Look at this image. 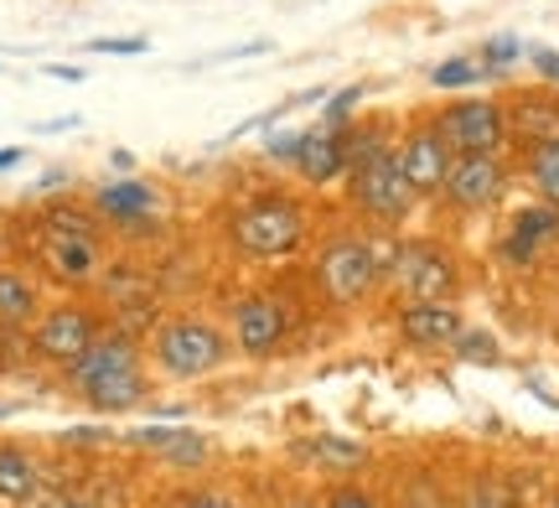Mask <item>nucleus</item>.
I'll use <instances>...</instances> for the list:
<instances>
[{
  "mask_svg": "<svg viewBox=\"0 0 559 508\" xmlns=\"http://www.w3.org/2000/svg\"><path fill=\"white\" fill-rule=\"evenodd\" d=\"M300 135H306V125H300V130H280V135H270V141H264V156H270V162H296V151H300Z\"/></svg>",
  "mask_w": 559,
  "mask_h": 508,
  "instance_id": "obj_30",
  "label": "nucleus"
},
{
  "mask_svg": "<svg viewBox=\"0 0 559 508\" xmlns=\"http://www.w3.org/2000/svg\"><path fill=\"white\" fill-rule=\"evenodd\" d=\"M300 457H311L326 472H358L368 462V451L358 441H347V436H311V441H300Z\"/></svg>",
  "mask_w": 559,
  "mask_h": 508,
  "instance_id": "obj_22",
  "label": "nucleus"
},
{
  "mask_svg": "<svg viewBox=\"0 0 559 508\" xmlns=\"http://www.w3.org/2000/svg\"><path fill=\"white\" fill-rule=\"evenodd\" d=\"M523 62L539 73L544 88H559V47H528V52H523Z\"/></svg>",
  "mask_w": 559,
  "mask_h": 508,
  "instance_id": "obj_28",
  "label": "nucleus"
},
{
  "mask_svg": "<svg viewBox=\"0 0 559 508\" xmlns=\"http://www.w3.org/2000/svg\"><path fill=\"white\" fill-rule=\"evenodd\" d=\"M487 73H481V62L477 58H445L430 68V83L436 88H472V83H481Z\"/></svg>",
  "mask_w": 559,
  "mask_h": 508,
  "instance_id": "obj_25",
  "label": "nucleus"
},
{
  "mask_svg": "<svg viewBox=\"0 0 559 508\" xmlns=\"http://www.w3.org/2000/svg\"><path fill=\"white\" fill-rule=\"evenodd\" d=\"M451 162H456V151L445 145V135L436 130V120L425 115L415 120L409 130H400V141H394V166L404 172V182L415 187V198H440V187L451 177Z\"/></svg>",
  "mask_w": 559,
  "mask_h": 508,
  "instance_id": "obj_10",
  "label": "nucleus"
},
{
  "mask_svg": "<svg viewBox=\"0 0 559 508\" xmlns=\"http://www.w3.org/2000/svg\"><path fill=\"white\" fill-rule=\"evenodd\" d=\"M79 394L88 400V410H99V415H124V410L145 405L151 379H145V368H140V364H124V368H109V374L83 379Z\"/></svg>",
  "mask_w": 559,
  "mask_h": 508,
  "instance_id": "obj_16",
  "label": "nucleus"
},
{
  "mask_svg": "<svg viewBox=\"0 0 559 508\" xmlns=\"http://www.w3.org/2000/svg\"><path fill=\"white\" fill-rule=\"evenodd\" d=\"M436 130L456 156H502L513 135H508V104L487 99V94H456L430 115Z\"/></svg>",
  "mask_w": 559,
  "mask_h": 508,
  "instance_id": "obj_5",
  "label": "nucleus"
},
{
  "mask_svg": "<svg viewBox=\"0 0 559 508\" xmlns=\"http://www.w3.org/2000/svg\"><path fill=\"white\" fill-rule=\"evenodd\" d=\"M394 120H353L347 125V172H358L368 162L394 156Z\"/></svg>",
  "mask_w": 559,
  "mask_h": 508,
  "instance_id": "obj_20",
  "label": "nucleus"
},
{
  "mask_svg": "<svg viewBox=\"0 0 559 508\" xmlns=\"http://www.w3.org/2000/svg\"><path fill=\"white\" fill-rule=\"evenodd\" d=\"M347 203L358 208L368 224L379 228H400L409 224V213L419 208L415 187L404 182V172L394 166V156H383V162H368L358 172H347Z\"/></svg>",
  "mask_w": 559,
  "mask_h": 508,
  "instance_id": "obj_7",
  "label": "nucleus"
},
{
  "mask_svg": "<svg viewBox=\"0 0 559 508\" xmlns=\"http://www.w3.org/2000/svg\"><path fill=\"white\" fill-rule=\"evenodd\" d=\"M523 52H528V47H523L519 37H508V32H502V37H487V42H481L477 62H481V73H487V79H502L513 62H523Z\"/></svg>",
  "mask_w": 559,
  "mask_h": 508,
  "instance_id": "obj_24",
  "label": "nucleus"
},
{
  "mask_svg": "<svg viewBox=\"0 0 559 508\" xmlns=\"http://www.w3.org/2000/svg\"><path fill=\"white\" fill-rule=\"evenodd\" d=\"M99 332L104 327H99V311H94V306L58 302L32 322V353L47 358V364H58V368H73L88 347L99 343Z\"/></svg>",
  "mask_w": 559,
  "mask_h": 508,
  "instance_id": "obj_8",
  "label": "nucleus"
},
{
  "mask_svg": "<svg viewBox=\"0 0 559 508\" xmlns=\"http://www.w3.org/2000/svg\"><path fill=\"white\" fill-rule=\"evenodd\" d=\"M151 358H156L160 374L171 379H202L223 368L228 358V332L207 317H166V322L151 332Z\"/></svg>",
  "mask_w": 559,
  "mask_h": 508,
  "instance_id": "obj_4",
  "label": "nucleus"
},
{
  "mask_svg": "<svg viewBox=\"0 0 559 508\" xmlns=\"http://www.w3.org/2000/svg\"><path fill=\"white\" fill-rule=\"evenodd\" d=\"M549 508H559V498H555V504H549Z\"/></svg>",
  "mask_w": 559,
  "mask_h": 508,
  "instance_id": "obj_36",
  "label": "nucleus"
},
{
  "mask_svg": "<svg viewBox=\"0 0 559 508\" xmlns=\"http://www.w3.org/2000/svg\"><path fill=\"white\" fill-rule=\"evenodd\" d=\"M502 104H508V135L519 151L559 145V88H519Z\"/></svg>",
  "mask_w": 559,
  "mask_h": 508,
  "instance_id": "obj_12",
  "label": "nucleus"
},
{
  "mask_svg": "<svg viewBox=\"0 0 559 508\" xmlns=\"http://www.w3.org/2000/svg\"><path fill=\"white\" fill-rule=\"evenodd\" d=\"M37 493V462L21 447H0V504H26Z\"/></svg>",
  "mask_w": 559,
  "mask_h": 508,
  "instance_id": "obj_21",
  "label": "nucleus"
},
{
  "mask_svg": "<svg viewBox=\"0 0 559 508\" xmlns=\"http://www.w3.org/2000/svg\"><path fill=\"white\" fill-rule=\"evenodd\" d=\"M456 353L466 358V364H498V343H492V332H461L456 338Z\"/></svg>",
  "mask_w": 559,
  "mask_h": 508,
  "instance_id": "obj_27",
  "label": "nucleus"
},
{
  "mask_svg": "<svg viewBox=\"0 0 559 508\" xmlns=\"http://www.w3.org/2000/svg\"><path fill=\"white\" fill-rule=\"evenodd\" d=\"M400 239H379V234H332L317 249V285L332 306H358L368 302L394 264Z\"/></svg>",
  "mask_w": 559,
  "mask_h": 508,
  "instance_id": "obj_3",
  "label": "nucleus"
},
{
  "mask_svg": "<svg viewBox=\"0 0 559 508\" xmlns=\"http://www.w3.org/2000/svg\"><path fill=\"white\" fill-rule=\"evenodd\" d=\"M389 285L409 302H451L461 296V264L436 239H400L394 264H389Z\"/></svg>",
  "mask_w": 559,
  "mask_h": 508,
  "instance_id": "obj_6",
  "label": "nucleus"
},
{
  "mask_svg": "<svg viewBox=\"0 0 559 508\" xmlns=\"http://www.w3.org/2000/svg\"><path fill=\"white\" fill-rule=\"evenodd\" d=\"M290 172H296L306 187L342 182V177H347V125H306Z\"/></svg>",
  "mask_w": 559,
  "mask_h": 508,
  "instance_id": "obj_13",
  "label": "nucleus"
},
{
  "mask_svg": "<svg viewBox=\"0 0 559 508\" xmlns=\"http://www.w3.org/2000/svg\"><path fill=\"white\" fill-rule=\"evenodd\" d=\"M362 83H353V88H342L337 99H321V125H353V109L362 104Z\"/></svg>",
  "mask_w": 559,
  "mask_h": 508,
  "instance_id": "obj_26",
  "label": "nucleus"
},
{
  "mask_svg": "<svg viewBox=\"0 0 559 508\" xmlns=\"http://www.w3.org/2000/svg\"><path fill=\"white\" fill-rule=\"evenodd\" d=\"M88 208L94 218L120 234H156L166 224V192L156 182H140V177H115V182H99L88 192Z\"/></svg>",
  "mask_w": 559,
  "mask_h": 508,
  "instance_id": "obj_9",
  "label": "nucleus"
},
{
  "mask_svg": "<svg viewBox=\"0 0 559 508\" xmlns=\"http://www.w3.org/2000/svg\"><path fill=\"white\" fill-rule=\"evenodd\" d=\"M177 508H239V504H228L223 493H187Z\"/></svg>",
  "mask_w": 559,
  "mask_h": 508,
  "instance_id": "obj_32",
  "label": "nucleus"
},
{
  "mask_svg": "<svg viewBox=\"0 0 559 508\" xmlns=\"http://www.w3.org/2000/svg\"><path fill=\"white\" fill-rule=\"evenodd\" d=\"M5 166H21V145H0V172Z\"/></svg>",
  "mask_w": 559,
  "mask_h": 508,
  "instance_id": "obj_33",
  "label": "nucleus"
},
{
  "mask_svg": "<svg viewBox=\"0 0 559 508\" xmlns=\"http://www.w3.org/2000/svg\"><path fill=\"white\" fill-rule=\"evenodd\" d=\"M58 508H99V504H88V498H62Z\"/></svg>",
  "mask_w": 559,
  "mask_h": 508,
  "instance_id": "obj_34",
  "label": "nucleus"
},
{
  "mask_svg": "<svg viewBox=\"0 0 559 508\" xmlns=\"http://www.w3.org/2000/svg\"><path fill=\"white\" fill-rule=\"evenodd\" d=\"M47 311L41 306V291L37 281L26 275V270H16V264H0V327H32Z\"/></svg>",
  "mask_w": 559,
  "mask_h": 508,
  "instance_id": "obj_19",
  "label": "nucleus"
},
{
  "mask_svg": "<svg viewBox=\"0 0 559 508\" xmlns=\"http://www.w3.org/2000/svg\"><path fill=\"white\" fill-rule=\"evenodd\" d=\"M290 508H306V504H290Z\"/></svg>",
  "mask_w": 559,
  "mask_h": 508,
  "instance_id": "obj_35",
  "label": "nucleus"
},
{
  "mask_svg": "<svg viewBox=\"0 0 559 508\" xmlns=\"http://www.w3.org/2000/svg\"><path fill=\"white\" fill-rule=\"evenodd\" d=\"M523 177L539 192V203L559 208V145H539V151H523Z\"/></svg>",
  "mask_w": 559,
  "mask_h": 508,
  "instance_id": "obj_23",
  "label": "nucleus"
},
{
  "mask_svg": "<svg viewBox=\"0 0 559 508\" xmlns=\"http://www.w3.org/2000/svg\"><path fill=\"white\" fill-rule=\"evenodd\" d=\"M234 343L249 358H270L280 343H285V306L270 296V291H249L239 306H234Z\"/></svg>",
  "mask_w": 559,
  "mask_h": 508,
  "instance_id": "obj_14",
  "label": "nucleus"
},
{
  "mask_svg": "<svg viewBox=\"0 0 559 508\" xmlns=\"http://www.w3.org/2000/svg\"><path fill=\"white\" fill-rule=\"evenodd\" d=\"M461 332L466 322L451 302H409L400 311V338L415 347H456Z\"/></svg>",
  "mask_w": 559,
  "mask_h": 508,
  "instance_id": "obj_17",
  "label": "nucleus"
},
{
  "mask_svg": "<svg viewBox=\"0 0 559 508\" xmlns=\"http://www.w3.org/2000/svg\"><path fill=\"white\" fill-rule=\"evenodd\" d=\"M326 508H379V498H373V493H362V488H332Z\"/></svg>",
  "mask_w": 559,
  "mask_h": 508,
  "instance_id": "obj_31",
  "label": "nucleus"
},
{
  "mask_svg": "<svg viewBox=\"0 0 559 508\" xmlns=\"http://www.w3.org/2000/svg\"><path fill=\"white\" fill-rule=\"evenodd\" d=\"M99 218H94V208L83 213V208H68V203H52L37 213V224H32V255L37 264L62 285H83L99 275L104 264V234H99Z\"/></svg>",
  "mask_w": 559,
  "mask_h": 508,
  "instance_id": "obj_2",
  "label": "nucleus"
},
{
  "mask_svg": "<svg viewBox=\"0 0 559 508\" xmlns=\"http://www.w3.org/2000/svg\"><path fill=\"white\" fill-rule=\"evenodd\" d=\"M228 249L239 255V260H254V264H275V260H290L306 249L311 239V208L300 203L296 192H254V198H243L234 203L228 213Z\"/></svg>",
  "mask_w": 559,
  "mask_h": 508,
  "instance_id": "obj_1",
  "label": "nucleus"
},
{
  "mask_svg": "<svg viewBox=\"0 0 559 508\" xmlns=\"http://www.w3.org/2000/svg\"><path fill=\"white\" fill-rule=\"evenodd\" d=\"M559 239V208L549 203H528L513 213V224H508V234H502L498 255L508 264H534L544 255V245H555Z\"/></svg>",
  "mask_w": 559,
  "mask_h": 508,
  "instance_id": "obj_15",
  "label": "nucleus"
},
{
  "mask_svg": "<svg viewBox=\"0 0 559 508\" xmlns=\"http://www.w3.org/2000/svg\"><path fill=\"white\" fill-rule=\"evenodd\" d=\"M130 441L145 451H156L166 468H202V457H207V441L187 426H145V430H135Z\"/></svg>",
  "mask_w": 559,
  "mask_h": 508,
  "instance_id": "obj_18",
  "label": "nucleus"
},
{
  "mask_svg": "<svg viewBox=\"0 0 559 508\" xmlns=\"http://www.w3.org/2000/svg\"><path fill=\"white\" fill-rule=\"evenodd\" d=\"M151 42L145 37H99V42H88V52H104V58H140Z\"/></svg>",
  "mask_w": 559,
  "mask_h": 508,
  "instance_id": "obj_29",
  "label": "nucleus"
},
{
  "mask_svg": "<svg viewBox=\"0 0 559 508\" xmlns=\"http://www.w3.org/2000/svg\"><path fill=\"white\" fill-rule=\"evenodd\" d=\"M508 182H513V172H508L502 156H456L451 177L440 187V198L456 208V213H487V208L502 203Z\"/></svg>",
  "mask_w": 559,
  "mask_h": 508,
  "instance_id": "obj_11",
  "label": "nucleus"
}]
</instances>
